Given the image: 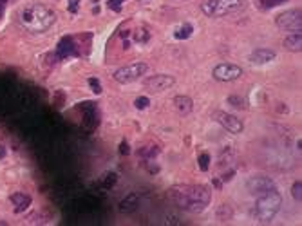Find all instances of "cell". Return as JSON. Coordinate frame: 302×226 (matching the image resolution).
I'll return each instance as SVG.
<instances>
[{
  "label": "cell",
  "mask_w": 302,
  "mask_h": 226,
  "mask_svg": "<svg viewBox=\"0 0 302 226\" xmlns=\"http://www.w3.org/2000/svg\"><path fill=\"white\" fill-rule=\"evenodd\" d=\"M168 196L178 208L190 214H201L212 201V194L203 184H176L170 188Z\"/></svg>",
  "instance_id": "obj_1"
},
{
  "label": "cell",
  "mask_w": 302,
  "mask_h": 226,
  "mask_svg": "<svg viewBox=\"0 0 302 226\" xmlns=\"http://www.w3.org/2000/svg\"><path fill=\"white\" fill-rule=\"evenodd\" d=\"M54 20H56V15L42 4H27L18 15L20 25L33 35H40V33H46L47 29H51Z\"/></svg>",
  "instance_id": "obj_2"
},
{
  "label": "cell",
  "mask_w": 302,
  "mask_h": 226,
  "mask_svg": "<svg viewBox=\"0 0 302 226\" xmlns=\"http://www.w3.org/2000/svg\"><path fill=\"white\" fill-rule=\"evenodd\" d=\"M280 204H282V197H280L277 188H272L270 192L259 196L257 197V201H255V208H254L255 221L261 223V225L272 223L273 217H275L277 212L280 210Z\"/></svg>",
  "instance_id": "obj_3"
},
{
  "label": "cell",
  "mask_w": 302,
  "mask_h": 226,
  "mask_svg": "<svg viewBox=\"0 0 302 226\" xmlns=\"http://www.w3.org/2000/svg\"><path fill=\"white\" fill-rule=\"evenodd\" d=\"M244 6V0H207L201 4V11L207 17L219 18L239 11Z\"/></svg>",
  "instance_id": "obj_4"
},
{
  "label": "cell",
  "mask_w": 302,
  "mask_h": 226,
  "mask_svg": "<svg viewBox=\"0 0 302 226\" xmlns=\"http://www.w3.org/2000/svg\"><path fill=\"white\" fill-rule=\"evenodd\" d=\"M148 66L147 64H131V66H125V67H119L118 71L114 72L113 78L114 82H118L121 85H127V84H132V82H136L139 78L147 72Z\"/></svg>",
  "instance_id": "obj_5"
},
{
  "label": "cell",
  "mask_w": 302,
  "mask_h": 226,
  "mask_svg": "<svg viewBox=\"0 0 302 226\" xmlns=\"http://www.w3.org/2000/svg\"><path fill=\"white\" fill-rule=\"evenodd\" d=\"M275 24L282 31H301L302 29V13L301 9H290L280 13L275 18Z\"/></svg>",
  "instance_id": "obj_6"
},
{
  "label": "cell",
  "mask_w": 302,
  "mask_h": 226,
  "mask_svg": "<svg viewBox=\"0 0 302 226\" xmlns=\"http://www.w3.org/2000/svg\"><path fill=\"white\" fill-rule=\"evenodd\" d=\"M272 188H277V186H275V183H273L270 178H266V176H254V178H250L248 181H246V190L250 192V196H254V197L262 196V194L270 192Z\"/></svg>",
  "instance_id": "obj_7"
},
{
  "label": "cell",
  "mask_w": 302,
  "mask_h": 226,
  "mask_svg": "<svg viewBox=\"0 0 302 226\" xmlns=\"http://www.w3.org/2000/svg\"><path fill=\"white\" fill-rule=\"evenodd\" d=\"M241 74H243V69L233 64H219L213 69V78L217 82H233L237 78H241Z\"/></svg>",
  "instance_id": "obj_8"
},
{
  "label": "cell",
  "mask_w": 302,
  "mask_h": 226,
  "mask_svg": "<svg viewBox=\"0 0 302 226\" xmlns=\"http://www.w3.org/2000/svg\"><path fill=\"white\" fill-rule=\"evenodd\" d=\"M213 118L217 119V123H219L223 129H226V131L232 132V134H241V132L244 131L243 121L239 118H235V116H232V114L217 111V113H213Z\"/></svg>",
  "instance_id": "obj_9"
},
{
  "label": "cell",
  "mask_w": 302,
  "mask_h": 226,
  "mask_svg": "<svg viewBox=\"0 0 302 226\" xmlns=\"http://www.w3.org/2000/svg\"><path fill=\"white\" fill-rule=\"evenodd\" d=\"M174 84H176V80L170 74H154L145 80V87L152 92H163V90L170 89Z\"/></svg>",
  "instance_id": "obj_10"
},
{
  "label": "cell",
  "mask_w": 302,
  "mask_h": 226,
  "mask_svg": "<svg viewBox=\"0 0 302 226\" xmlns=\"http://www.w3.org/2000/svg\"><path fill=\"white\" fill-rule=\"evenodd\" d=\"M277 58L275 51L272 49H255L254 53L250 54V62L255 64V66H264V64H270L273 60Z\"/></svg>",
  "instance_id": "obj_11"
},
{
  "label": "cell",
  "mask_w": 302,
  "mask_h": 226,
  "mask_svg": "<svg viewBox=\"0 0 302 226\" xmlns=\"http://www.w3.org/2000/svg\"><path fill=\"white\" fill-rule=\"evenodd\" d=\"M9 201L15 204V212H17V214H20V212H24V210L29 208L31 196H27V194H24V192H15V194H11Z\"/></svg>",
  "instance_id": "obj_12"
},
{
  "label": "cell",
  "mask_w": 302,
  "mask_h": 226,
  "mask_svg": "<svg viewBox=\"0 0 302 226\" xmlns=\"http://www.w3.org/2000/svg\"><path fill=\"white\" fill-rule=\"evenodd\" d=\"M139 206V194H129V196L121 199L119 201V212H123V214H132L134 210H138Z\"/></svg>",
  "instance_id": "obj_13"
},
{
  "label": "cell",
  "mask_w": 302,
  "mask_h": 226,
  "mask_svg": "<svg viewBox=\"0 0 302 226\" xmlns=\"http://www.w3.org/2000/svg\"><path fill=\"white\" fill-rule=\"evenodd\" d=\"M284 47L291 53H301L302 47V35L301 31H293L291 35H288L284 38Z\"/></svg>",
  "instance_id": "obj_14"
},
{
  "label": "cell",
  "mask_w": 302,
  "mask_h": 226,
  "mask_svg": "<svg viewBox=\"0 0 302 226\" xmlns=\"http://www.w3.org/2000/svg\"><path fill=\"white\" fill-rule=\"evenodd\" d=\"M174 105H176V109H178L179 114H183V116H186V114L192 113V107H194V101L190 100L188 96L185 94H179L174 98Z\"/></svg>",
  "instance_id": "obj_15"
},
{
  "label": "cell",
  "mask_w": 302,
  "mask_h": 226,
  "mask_svg": "<svg viewBox=\"0 0 302 226\" xmlns=\"http://www.w3.org/2000/svg\"><path fill=\"white\" fill-rule=\"evenodd\" d=\"M194 33V27H192V24H188V22H185L183 25H179L178 29L174 31V36L178 38V40H186V38H190V35Z\"/></svg>",
  "instance_id": "obj_16"
},
{
  "label": "cell",
  "mask_w": 302,
  "mask_h": 226,
  "mask_svg": "<svg viewBox=\"0 0 302 226\" xmlns=\"http://www.w3.org/2000/svg\"><path fill=\"white\" fill-rule=\"evenodd\" d=\"M302 183L301 181H295V183H293V186H291V196H293V199H295V201H299L301 203V199H302Z\"/></svg>",
  "instance_id": "obj_17"
},
{
  "label": "cell",
  "mask_w": 302,
  "mask_h": 226,
  "mask_svg": "<svg viewBox=\"0 0 302 226\" xmlns=\"http://www.w3.org/2000/svg\"><path fill=\"white\" fill-rule=\"evenodd\" d=\"M208 167H210V156H208V154H201V156H199V168H201L203 172H207Z\"/></svg>",
  "instance_id": "obj_18"
},
{
  "label": "cell",
  "mask_w": 302,
  "mask_h": 226,
  "mask_svg": "<svg viewBox=\"0 0 302 226\" xmlns=\"http://www.w3.org/2000/svg\"><path fill=\"white\" fill-rule=\"evenodd\" d=\"M87 82H89L91 89H93V92H94V94H101V84H100V80H96V78H89Z\"/></svg>",
  "instance_id": "obj_19"
},
{
  "label": "cell",
  "mask_w": 302,
  "mask_h": 226,
  "mask_svg": "<svg viewBox=\"0 0 302 226\" xmlns=\"http://www.w3.org/2000/svg\"><path fill=\"white\" fill-rule=\"evenodd\" d=\"M134 105H136V109L143 111V109H147L148 105H150V100H148V98H145V96H141V98H138V100L134 101Z\"/></svg>",
  "instance_id": "obj_20"
},
{
  "label": "cell",
  "mask_w": 302,
  "mask_h": 226,
  "mask_svg": "<svg viewBox=\"0 0 302 226\" xmlns=\"http://www.w3.org/2000/svg\"><path fill=\"white\" fill-rule=\"evenodd\" d=\"M105 178H107V179H105V183H103V186H105V188H111V186H113V184L116 183L118 176H116L114 172H111V174H107Z\"/></svg>",
  "instance_id": "obj_21"
},
{
  "label": "cell",
  "mask_w": 302,
  "mask_h": 226,
  "mask_svg": "<svg viewBox=\"0 0 302 226\" xmlns=\"http://www.w3.org/2000/svg\"><path fill=\"white\" fill-rule=\"evenodd\" d=\"M78 7H80V0H69V6H67L69 13L76 15V13H78Z\"/></svg>",
  "instance_id": "obj_22"
},
{
  "label": "cell",
  "mask_w": 302,
  "mask_h": 226,
  "mask_svg": "<svg viewBox=\"0 0 302 226\" xmlns=\"http://www.w3.org/2000/svg\"><path fill=\"white\" fill-rule=\"evenodd\" d=\"M121 2H123V0H109V9H113V11H121Z\"/></svg>",
  "instance_id": "obj_23"
},
{
  "label": "cell",
  "mask_w": 302,
  "mask_h": 226,
  "mask_svg": "<svg viewBox=\"0 0 302 226\" xmlns=\"http://www.w3.org/2000/svg\"><path fill=\"white\" fill-rule=\"evenodd\" d=\"M129 152H131V150H129V145L123 141L121 145H119V154H129Z\"/></svg>",
  "instance_id": "obj_24"
},
{
  "label": "cell",
  "mask_w": 302,
  "mask_h": 226,
  "mask_svg": "<svg viewBox=\"0 0 302 226\" xmlns=\"http://www.w3.org/2000/svg\"><path fill=\"white\" fill-rule=\"evenodd\" d=\"M166 223L168 225H179V219L178 217H166Z\"/></svg>",
  "instance_id": "obj_25"
},
{
  "label": "cell",
  "mask_w": 302,
  "mask_h": 226,
  "mask_svg": "<svg viewBox=\"0 0 302 226\" xmlns=\"http://www.w3.org/2000/svg\"><path fill=\"white\" fill-rule=\"evenodd\" d=\"M4 7H6V0H0V17H2V13H4Z\"/></svg>",
  "instance_id": "obj_26"
},
{
  "label": "cell",
  "mask_w": 302,
  "mask_h": 226,
  "mask_svg": "<svg viewBox=\"0 0 302 226\" xmlns=\"http://www.w3.org/2000/svg\"><path fill=\"white\" fill-rule=\"evenodd\" d=\"M4 156H6V147H4V145H0V159H2Z\"/></svg>",
  "instance_id": "obj_27"
}]
</instances>
